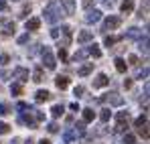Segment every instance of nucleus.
Returning <instances> with one entry per match:
<instances>
[{
    "label": "nucleus",
    "mask_w": 150,
    "mask_h": 144,
    "mask_svg": "<svg viewBox=\"0 0 150 144\" xmlns=\"http://www.w3.org/2000/svg\"><path fill=\"white\" fill-rule=\"evenodd\" d=\"M25 26H26V31H37V28L41 26V21H39V18H28Z\"/></svg>",
    "instance_id": "nucleus-18"
},
{
    "label": "nucleus",
    "mask_w": 150,
    "mask_h": 144,
    "mask_svg": "<svg viewBox=\"0 0 150 144\" xmlns=\"http://www.w3.org/2000/svg\"><path fill=\"white\" fill-rule=\"evenodd\" d=\"M4 35H6V37L14 35V23H8V24H6V28H4Z\"/></svg>",
    "instance_id": "nucleus-32"
},
{
    "label": "nucleus",
    "mask_w": 150,
    "mask_h": 144,
    "mask_svg": "<svg viewBox=\"0 0 150 144\" xmlns=\"http://www.w3.org/2000/svg\"><path fill=\"white\" fill-rule=\"evenodd\" d=\"M108 83H110V77L105 73H98L96 79H93V87H105Z\"/></svg>",
    "instance_id": "nucleus-8"
},
{
    "label": "nucleus",
    "mask_w": 150,
    "mask_h": 144,
    "mask_svg": "<svg viewBox=\"0 0 150 144\" xmlns=\"http://www.w3.org/2000/svg\"><path fill=\"white\" fill-rule=\"evenodd\" d=\"M73 94H75V96H77V97H81V96H83V94H85V87H83V85H77V87H75V89H73Z\"/></svg>",
    "instance_id": "nucleus-35"
},
{
    "label": "nucleus",
    "mask_w": 150,
    "mask_h": 144,
    "mask_svg": "<svg viewBox=\"0 0 150 144\" xmlns=\"http://www.w3.org/2000/svg\"><path fill=\"white\" fill-rule=\"evenodd\" d=\"M0 10H6V0H0Z\"/></svg>",
    "instance_id": "nucleus-49"
},
{
    "label": "nucleus",
    "mask_w": 150,
    "mask_h": 144,
    "mask_svg": "<svg viewBox=\"0 0 150 144\" xmlns=\"http://www.w3.org/2000/svg\"><path fill=\"white\" fill-rule=\"evenodd\" d=\"M128 118H130L128 112H118V114H116V120L118 122H128Z\"/></svg>",
    "instance_id": "nucleus-29"
},
{
    "label": "nucleus",
    "mask_w": 150,
    "mask_h": 144,
    "mask_svg": "<svg viewBox=\"0 0 150 144\" xmlns=\"http://www.w3.org/2000/svg\"><path fill=\"white\" fill-rule=\"evenodd\" d=\"M110 118H112V112H110V108H103V110L100 112V120H101V122H108Z\"/></svg>",
    "instance_id": "nucleus-26"
},
{
    "label": "nucleus",
    "mask_w": 150,
    "mask_h": 144,
    "mask_svg": "<svg viewBox=\"0 0 150 144\" xmlns=\"http://www.w3.org/2000/svg\"><path fill=\"white\" fill-rule=\"evenodd\" d=\"M124 87H126V89H128V87H132V79H126V81H124Z\"/></svg>",
    "instance_id": "nucleus-48"
},
{
    "label": "nucleus",
    "mask_w": 150,
    "mask_h": 144,
    "mask_svg": "<svg viewBox=\"0 0 150 144\" xmlns=\"http://www.w3.org/2000/svg\"><path fill=\"white\" fill-rule=\"evenodd\" d=\"M100 18H101V10H98V8H93V10H89V12L85 14V23L87 24L100 23Z\"/></svg>",
    "instance_id": "nucleus-7"
},
{
    "label": "nucleus",
    "mask_w": 150,
    "mask_h": 144,
    "mask_svg": "<svg viewBox=\"0 0 150 144\" xmlns=\"http://www.w3.org/2000/svg\"><path fill=\"white\" fill-rule=\"evenodd\" d=\"M51 97V94L47 92V89H39L37 94H35V101H39V104H43V101H47Z\"/></svg>",
    "instance_id": "nucleus-13"
},
{
    "label": "nucleus",
    "mask_w": 150,
    "mask_h": 144,
    "mask_svg": "<svg viewBox=\"0 0 150 144\" xmlns=\"http://www.w3.org/2000/svg\"><path fill=\"white\" fill-rule=\"evenodd\" d=\"M8 61H10V57H8V55H0V67H4Z\"/></svg>",
    "instance_id": "nucleus-42"
},
{
    "label": "nucleus",
    "mask_w": 150,
    "mask_h": 144,
    "mask_svg": "<svg viewBox=\"0 0 150 144\" xmlns=\"http://www.w3.org/2000/svg\"><path fill=\"white\" fill-rule=\"evenodd\" d=\"M114 63H116V69H118V73H126V61H124V59H120V57H118Z\"/></svg>",
    "instance_id": "nucleus-23"
},
{
    "label": "nucleus",
    "mask_w": 150,
    "mask_h": 144,
    "mask_svg": "<svg viewBox=\"0 0 150 144\" xmlns=\"http://www.w3.org/2000/svg\"><path fill=\"white\" fill-rule=\"evenodd\" d=\"M6 77H10V73H8V71H0V79L6 81Z\"/></svg>",
    "instance_id": "nucleus-47"
},
{
    "label": "nucleus",
    "mask_w": 150,
    "mask_h": 144,
    "mask_svg": "<svg viewBox=\"0 0 150 144\" xmlns=\"http://www.w3.org/2000/svg\"><path fill=\"white\" fill-rule=\"evenodd\" d=\"M138 49L144 53V55H148V37L144 35V37H140V43H138Z\"/></svg>",
    "instance_id": "nucleus-19"
},
{
    "label": "nucleus",
    "mask_w": 150,
    "mask_h": 144,
    "mask_svg": "<svg viewBox=\"0 0 150 144\" xmlns=\"http://www.w3.org/2000/svg\"><path fill=\"white\" fill-rule=\"evenodd\" d=\"M10 112H12L10 104H6V101H0V116H6V114H10Z\"/></svg>",
    "instance_id": "nucleus-22"
},
{
    "label": "nucleus",
    "mask_w": 150,
    "mask_h": 144,
    "mask_svg": "<svg viewBox=\"0 0 150 144\" xmlns=\"http://www.w3.org/2000/svg\"><path fill=\"white\" fill-rule=\"evenodd\" d=\"M134 124H136V128L144 126V124H146V116H140V118H136V122H134Z\"/></svg>",
    "instance_id": "nucleus-38"
},
{
    "label": "nucleus",
    "mask_w": 150,
    "mask_h": 144,
    "mask_svg": "<svg viewBox=\"0 0 150 144\" xmlns=\"http://www.w3.org/2000/svg\"><path fill=\"white\" fill-rule=\"evenodd\" d=\"M69 108H71L73 112H81V108H79V104H77V101H73V104H71Z\"/></svg>",
    "instance_id": "nucleus-46"
},
{
    "label": "nucleus",
    "mask_w": 150,
    "mask_h": 144,
    "mask_svg": "<svg viewBox=\"0 0 150 144\" xmlns=\"http://www.w3.org/2000/svg\"><path fill=\"white\" fill-rule=\"evenodd\" d=\"M138 132H140V136H142L144 140H148V136H150V132H148V124L140 126V128H138Z\"/></svg>",
    "instance_id": "nucleus-28"
},
{
    "label": "nucleus",
    "mask_w": 150,
    "mask_h": 144,
    "mask_svg": "<svg viewBox=\"0 0 150 144\" xmlns=\"http://www.w3.org/2000/svg\"><path fill=\"white\" fill-rule=\"evenodd\" d=\"M124 144H136V138L132 134H126L124 136Z\"/></svg>",
    "instance_id": "nucleus-37"
},
{
    "label": "nucleus",
    "mask_w": 150,
    "mask_h": 144,
    "mask_svg": "<svg viewBox=\"0 0 150 144\" xmlns=\"http://www.w3.org/2000/svg\"><path fill=\"white\" fill-rule=\"evenodd\" d=\"M33 81H37V83H41V81H43V69H41V67H37V69H35V73H33Z\"/></svg>",
    "instance_id": "nucleus-27"
},
{
    "label": "nucleus",
    "mask_w": 150,
    "mask_h": 144,
    "mask_svg": "<svg viewBox=\"0 0 150 144\" xmlns=\"http://www.w3.org/2000/svg\"><path fill=\"white\" fill-rule=\"evenodd\" d=\"M10 75H12L14 79H18V83H25V81H28V69H25V67H14Z\"/></svg>",
    "instance_id": "nucleus-4"
},
{
    "label": "nucleus",
    "mask_w": 150,
    "mask_h": 144,
    "mask_svg": "<svg viewBox=\"0 0 150 144\" xmlns=\"http://www.w3.org/2000/svg\"><path fill=\"white\" fill-rule=\"evenodd\" d=\"M55 85H57L59 89H67V87H69V79H67L65 75H59V77L55 79Z\"/></svg>",
    "instance_id": "nucleus-14"
},
{
    "label": "nucleus",
    "mask_w": 150,
    "mask_h": 144,
    "mask_svg": "<svg viewBox=\"0 0 150 144\" xmlns=\"http://www.w3.org/2000/svg\"><path fill=\"white\" fill-rule=\"evenodd\" d=\"M41 55H43V63H45V67L53 71V69L57 67V61H55V57H53V53H51V49L47 47V45L43 47V51H41Z\"/></svg>",
    "instance_id": "nucleus-2"
},
{
    "label": "nucleus",
    "mask_w": 150,
    "mask_h": 144,
    "mask_svg": "<svg viewBox=\"0 0 150 144\" xmlns=\"http://www.w3.org/2000/svg\"><path fill=\"white\" fill-rule=\"evenodd\" d=\"M63 112H65V106H63V104H55V106L51 108V116H53V118H61Z\"/></svg>",
    "instance_id": "nucleus-12"
},
{
    "label": "nucleus",
    "mask_w": 150,
    "mask_h": 144,
    "mask_svg": "<svg viewBox=\"0 0 150 144\" xmlns=\"http://www.w3.org/2000/svg\"><path fill=\"white\" fill-rule=\"evenodd\" d=\"M73 140H75V132L73 130H67V132L63 134V142L69 144V142H73Z\"/></svg>",
    "instance_id": "nucleus-24"
},
{
    "label": "nucleus",
    "mask_w": 150,
    "mask_h": 144,
    "mask_svg": "<svg viewBox=\"0 0 150 144\" xmlns=\"http://www.w3.org/2000/svg\"><path fill=\"white\" fill-rule=\"evenodd\" d=\"M122 24V18L120 16H108L105 18V23L101 26V33H105V31H114V28H118Z\"/></svg>",
    "instance_id": "nucleus-3"
},
{
    "label": "nucleus",
    "mask_w": 150,
    "mask_h": 144,
    "mask_svg": "<svg viewBox=\"0 0 150 144\" xmlns=\"http://www.w3.org/2000/svg\"><path fill=\"white\" fill-rule=\"evenodd\" d=\"M73 132L75 134H85V124H83V122H77V126H75Z\"/></svg>",
    "instance_id": "nucleus-31"
},
{
    "label": "nucleus",
    "mask_w": 150,
    "mask_h": 144,
    "mask_svg": "<svg viewBox=\"0 0 150 144\" xmlns=\"http://www.w3.org/2000/svg\"><path fill=\"white\" fill-rule=\"evenodd\" d=\"M148 77V69H142V71H138V79H146Z\"/></svg>",
    "instance_id": "nucleus-43"
},
{
    "label": "nucleus",
    "mask_w": 150,
    "mask_h": 144,
    "mask_svg": "<svg viewBox=\"0 0 150 144\" xmlns=\"http://www.w3.org/2000/svg\"><path fill=\"white\" fill-rule=\"evenodd\" d=\"M25 144H35V142H33V140H30V138H28V140H26V142Z\"/></svg>",
    "instance_id": "nucleus-51"
},
{
    "label": "nucleus",
    "mask_w": 150,
    "mask_h": 144,
    "mask_svg": "<svg viewBox=\"0 0 150 144\" xmlns=\"http://www.w3.org/2000/svg\"><path fill=\"white\" fill-rule=\"evenodd\" d=\"M39 144H51V142H49V140H45V138H43V140H41Z\"/></svg>",
    "instance_id": "nucleus-50"
},
{
    "label": "nucleus",
    "mask_w": 150,
    "mask_h": 144,
    "mask_svg": "<svg viewBox=\"0 0 150 144\" xmlns=\"http://www.w3.org/2000/svg\"><path fill=\"white\" fill-rule=\"evenodd\" d=\"M59 59H61V63L67 61V51H65V49H59Z\"/></svg>",
    "instance_id": "nucleus-39"
},
{
    "label": "nucleus",
    "mask_w": 150,
    "mask_h": 144,
    "mask_svg": "<svg viewBox=\"0 0 150 144\" xmlns=\"http://www.w3.org/2000/svg\"><path fill=\"white\" fill-rule=\"evenodd\" d=\"M96 118V112L91 110V108H85V110H81V122L83 124H89V122H93Z\"/></svg>",
    "instance_id": "nucleus-9"
},
{
    "label": "nucleus",
    "mask_w": 150,
    "mask_h": 144,
    "mask_svg": "<svg viewBox=\"0 0 150 144\" xmlns=\"http://www.w3.org/2000/svg\"><path fill=\"white\" fill-rule=\"evenodd\" d=\"M91 39H93V33H91V31H81V33L77 35V41H79V43H89Z\"/></svg>",
    "instance_id": "nucleus-11"
},
{
    "label": "nucleus",
    "mask_w": 150,
    "mask_h": 144,
    "mask_svg": "<svg viewBox=\"0 0 150 144\" xmlns=\"http://www.w3.org/2000/svg\"><path fill=\"white\" fill-rule=\"evenodd\" d=\"M16 110H21V112L28 110V112H30V108H28V104H26V101H18V104H16Z\"/></svg>",
    "instance_id": "nucleus-36"
},
{
    "label": "nucleus",
    "mask_w": 150,
    "mask_h": 144,
    "mask_svg": "<svg viewBox=\"0 0 150 144\" xmlns=\"http://www.w3.org/2000/svg\"><path fill=\"white\" fill-rule=\"evenodd\" d=\"M28 12H30V4H26L25 8L21 10V14H18V18H26V16H28Z\"/></svg>",
    "instance_id": "nucleus-33"
},
{
    "label": "nucleus",
    "mask_w": 150,
    "mask_h": 144,
    "mask_svg": "<svg viewBox=\"0 0 150 144\" xmlns=\"http://www.w3.org/2000/svg\"><path fill=\"white\" fill-rule=\"evenodd\" d=\"M85 57H87V49H79L73 57H71V61H83Z\"/></svg>",
    "instance_id": "nucleus-20"
},
{
    "label": "nucleus",
    "mask_w": 150,
    "mask_h": 144,
    "mask_svg": "<svg viewBox=\"0 0 150 144\" xmlns=\"http://www.w3.org/2000/svg\"><path fill=\"white\" fill-rule=\"evenodd\" d=\"M25 43H28V33H25V35L18 37V45H25Z\"/></svg>",
    "instance_id": "nucleus-41"
},
{
    "label": "nucleus",
    "mask_w": 150,
    "mask_h": 144,
    "mask_svg": "<svg viewBox=\"0 0 150 144\" xmlns=\"http://www.w3.org/2000/svg\"><path fill=\"white\" fill-rule=\"evenodd\" d=\"M65 14H75V0H63Z\"/></svg>",
    "instance_id": "nucleus-16"
},
{
    "label": "nucleus",
    "mask_w": 150,
    "mask_h": 144,
    "mask_svg": "<svg viewBox=\"0 0 150 144\" xmlns=\"http://www.w3.org/2000/svg\"><path fill=\"white\" fill-rule=\"evenodd\" d=\"M43 14H45V21L53 24V23H57V21L61 18V8H59V4H49Z\"/></svg>",
    "instance_id": "nucleus-1"
},
{
    "label": "nucleus",
    "mask_w": 150,
    "mask_h": 144,
    "mask_svg": "<svg viewBox=\"0 0 150 144\" xmlns=\"http://www.w3.org/2000/svg\"><path fill=\"white\" fill-rule=\"evenodd\" d=\"M140 37H142V31L138 26H132L126 31V39H140Z\"/></svg>",
    "instance_id": "nucleus-10"
},
{
    "label": "nucleus",
    "mask_w": 150,
    "mask_h": 144,
    "mask_svg": "<svg viewBox=\"0 0 150 144\" xmlns=\"http://www.w3.org/2000/svg\"><path fill=\"white\" fill-rule=\"evenodd\" d=\"M120 8H122V12H124V14H128V12H132V8H134V4H132V0H124Z\"/></svg>",
    "instance_id": "nucleus-21"
},
{
    "label": "nucleus",
    "mask_w": 150,
    "mask_h": 144,
    "mask_svg": "<svg viewBox=\"0 0 150 144\" xmlns=\"http://www.w3.org/2000/svg\"><path fill=\"white\" fill-rule=\"evenodd\" d=\"M47 130H49L51 134H55V132H57V130H59V126H57V124H55V122H51L49 126H47Z\"/></svg>",
    "instance_id": "nucleus-40"
},
{
    "label": "nucleus",
    "mask_w": 150,
    "mask_h": 144,
    "mask_svg": "<svg viewBox=\"0 0 150 144\" xmlns=\"http://www.w3.org/2000/svg\"><path fill=\"white\" fill-rule=\"evenodd\" d=\"M91 71H93V63H85V65H81V67L77 69V75L85 77V75H89Z\"/></svg>",
    "instance_id": "nucleus-15"
},
{
    "label": "nucleus",
    "mask_w": 150,
    "mask_h": 144,
    "mask_svg": "<svg viewBox=\"0 0 150 144\" xmlns=\"http://www.w3.org/2000/svg\"><path fill=\"white\" fill-rule=\"evenodd\" d=\"M18 122H21V124H25V126H28V128H35V126H37V122H35V118H33V110H30L28 114H26V112H21Z\"/></svg>",
    "instance_id": "nucleus-5"
},
{
    "label": "nucleus",
    "mask_w": 150,
    "mask_h": 144,
    "mask_svg": "<svg viewBox=\"0 0 150 144\" xmlns=\"http://www.w3.org/2000/svg\"><path fill=\"white\" fill-rule=\"evenodd\" d=\"M12 2H18V0H12Z\"/></svg>",
    "instance_id": "nucleus-52"
},
{
    "label": "nucleus",
    "mask_w": 150,
    "mask_h": 144,
    "mask_svg": "<svg viewBox=\"0 0 150 144\" xmlns=\"http://www.w3.org/2000/svg\"><path fill=\"white\" fill-rule=\"evenodd\" d=\"M10 94H12V96H21V94H23V85H21V83H12V85H10Z\"/></svg>",
    "instance_id": "nucleus-25"
},
{
    "label": "nucleus",
    "mask_w": 150,
    "mask_h": 144,
    "mask_svg": "<svg viewBox=\"0 0 150 144\" xmlns=\"http://www.w3.org/2000/svg\"><path fill=\"white\" fill-rule=\"evenodd\" d=\"M87 55H91L93 59H100V57H101V49L93 43V45H89V49H87Z\"/></svg>",
    "instance_id": "nucleus-17"
},
{
    "label": "nucleus",
    "mask_w": 150,
    "mask_h": 144,
    "mask_svg": "<svg viewBox=\"0 0 150 144\" xmlns=\"http://www.w3.org/2000/svg\"><path fill=\"white\" fill-rule=\"evenodd\" d=\"M116 41H120V39H116V37H105V39H103V45H105V47H112V45H116Z\"/></svg>",
    "instance_id": "nucleus-30"
},
{
    "label": "nucleus",
    "mask_w": 150,
    "mask_h": 144,
    "mask_svg": "<svg viewBox=\"0 0 150 144\" xmlns=\"http://www.w3.org/2000/svg\"><path fill=\"white\" fill-rule=\"evenodd\" d=\"M10 132V126L6 122H0V134H8Z\"/></svg>",
    "instance_id": "nucleus-34"
},
{
    "label": "nucleus",
    "mask_w": 150,
    "mask_h": 144,
    "mask_svg": "<svg viewBox=\"0 0 150 144\" xmlns=\"http://www.w3.org/2000/svg\"><path fill=\"white\" fill-rule=\"evenodd\" d=\"M100 101H110V106H122V104H124V99L118 96L116 92H112V94H105V97H100Z\"/></svg>",
    "instance_id": "nucleus-6"
},
{
    "label": "nucleus",
    "mask_w": 150,
    "mask_h": 144,
    "mask_svg": "<svg viewBox=\"0 0 150 144\" xmlns=\"http://www.w3.org/2000/svg\"><path fill=\"white\" fill-rule=\"evenodd\" d=\"M128 61H130L132 65H138V57H136V55H130V57H128Z\"/></svg>",
    "instance_id": "nucleus-45"
},
{
    "label": "nucleus",
    "mask_w": 150,
    "mask_h": 144,
    "mask_svg": "<svg viewBox=\"0 0 150 144\" xmlns=\"http://www.w3.org/2000/svg\"><path fill=\"white\" fill-rule=\"evenodd\" d=\"M51 39H59V28H51Z\"/></svg>",
    "instance_id": "nucleus-44"
}]
</instances>
